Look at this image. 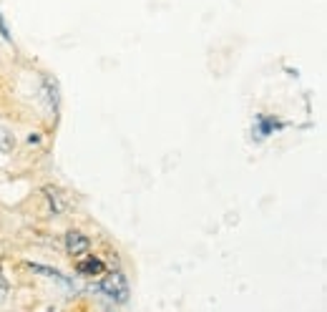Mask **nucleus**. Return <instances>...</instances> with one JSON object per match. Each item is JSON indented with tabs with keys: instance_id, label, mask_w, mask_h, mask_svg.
Segmentation results:
<instances>
[{
	"instance_id": "obj_8",
	"label": "nucleus",
	"mask_w": 327,
	"mask_h": 312,
	"mask_svg": "<svg viewBox=\"0 0 327 312\" xmlns=\"http://www.w3.org/2000/svg\"><path fill=\"white\" fill-rule=\"evenodd\" d=\"M8 295H10V284H8V280H5V275L0 272V305L8 302Z\"/></svg>"
},
{
	"instance_id": "obj_4",
	"label": "nucleus",
	"mask_w": 327,
	"mask_h": 312,
	"mask_svg": "<svg viewBox=\"0 0 327 312\" xmlns=\"http://www.w3.org/2000/svg\"><path fill=\"white\" fill-rule=\"evenodd\" d=\"M89 250H91V239L83 232L71 229V232L66 234V252H68L71 257H81V254H86Z\"/></svg>"
},
{
	"instance_id": "obj_6",
	"label": "nucleus",
	"mask_w": 327,
	"mask_h": 312,
	"mask_svg": "<svg viewBox=\"0 0 327 312\" xmlns=\"http://www.w3.org/2000/svg\"><path fill=\"white\" fill-rule=\"evenodd\" d=\"M28 270H30V272H38V275H43V277H48V280L60 282V284H66V287H73V282L68 280V277H63L58 270H53V267H46V264H35V262H28Z\"/></svg>"
},
{
	"instance_id": "obj_9",
	"label": "nucleus",
	"mask_w": 327,
	"mask_h": 312,
	"mask_svg": "<svg viewBox=\"0 0 327 312\" xmlns=\"http://www.w3.org/2000/svg\"><path fill=\"white\" fill-rule=\"evenodd\" d=\"M0 38H5L8 43L13 40V38H10V28H8V23H5V18H3V13H0Z\"/></svg>"
},
{
	"instance_id": "obj_2",
	"label": "nucleus",
	"mask_w": 327,
	"mask_h": 312,
	"mask_svg": "<svg viewBox=\"0 0 327 312\" xmlns=\"http://www.w3.org/2000/svg\"><path fill=\"white\" fill-rule=\"evenodd\" d=\"M285 121L282 119H277V116H267V114H259L257 119H254V133H257V141H262V139H267L272 133H277V131H282L285 128Z\"/></svg>"
},
{
	"instance_id": "obj_3",
	"label": "nucleus",
	"mask_w": 327,
	"mask_h": 312,
	"mask_svg": "<svg viewBox=\"0 0 327 312\" xmlns=\"http://www.w3.org/2000/svg\"><path fill=\"white\" fill-rule=\"evenodd\" d=\"M76 272L81 277H101L106 272V262L101 257H96V254H89V257L76 262Z\"/></svg>"
},
{
	"instance_id": "obj_10",
	"label": "nucleus",
	"mask_w": 327,
	"mask_h": 312,
	"mask_svg": "<svg viewBox=\"0 0 327 312\" xmlns=\"http://www.w3.org/2000/svg\"><path fill=\"white\" fill-rule=\"evenodd\" d=\"M3 247H5V244H3V242H0V250H3Z\"/></svg>"
},
{
	"instance_id": "obj_5",
	"label": "nucleus",
	"mask_w": 327,
	"mask_h": 312,
	"mask_svg": "<svg viewBox=\"0 0 327 312\" xmlns=\"http://www.w3.org/2000/svg\"><path fill=\"white\" fill-rule=\"evenodd\" d=\"M43 94H46V101H48V108L53 111V116L58 114V106H60V86H58V78L53 76H43Z\"/></svg>"
},
{
	"instance_id": "obj_1",
	"label": "nucleus",
	"mask_w": 327,
	"mask_h": 312,
	"mask_svg": "<svg viewBox=\"0 0 327 312\" xmlns=\"http://www.w3.org/2000/svg\"><path fill=\"white\" fill-rule=\"evenodd\" d=\"M98 289L101 295H106L114 305H126L128 297H131V287L123 272H103V280L98 282Z\"/></svg>"
},
{
	"instance_id": "obj_7",
	"label": "nucleus",
	"mask_w": 327,
	"mask_h": 312,
	"mask_svg": "<svg viewBox=\"0 0 327 312\" xmlns=\"http://www.w3.org/2000/svg\"><path fill=\"white\" fill-rule=\"evenodd\" d=\"M13 149H15V136L5 126H0V154H13Z\"/></svg>"
}]
</instances>
